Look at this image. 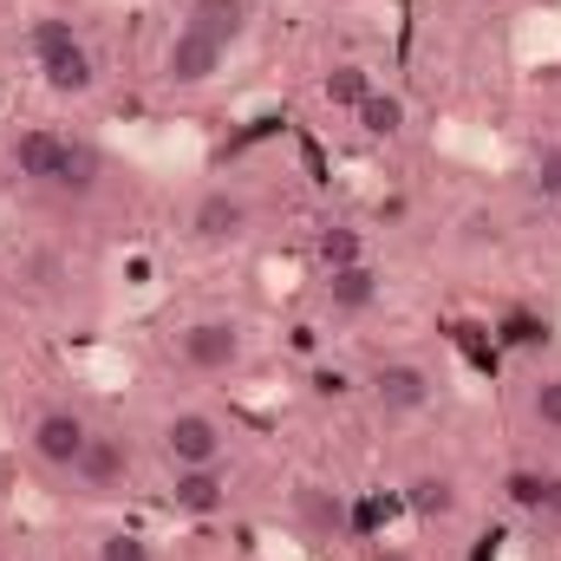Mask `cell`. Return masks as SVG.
Listing matches in <instances>:
<instances>
[{
    "instance_id": "9",
    "label": "cell",
    "mask_w": 561,
    "mask_h": 561,
    "mask_svg": "<svg viewBox=\"0 0 561 561\" xmlns=\"http://www.w3.org/2000/svg\"><path fill=\"white\" fill-rule=\"evenodd\" d=\"M72 477H79L92 496L125 490V477H131V450H125V437H85V457L72 463Z\"/></svg>"
},
{
    "instance_id": "14",
    "label": "cell",
    "mask_w": 561,
    "mask_h": 561,
    "mask_svg": "<svg viewBox=\"0 0 561 561\" xmlns=\"http://www.w3.org/2000/svg\"><path fill=\"white\" fill-rule=\"evenodd\" d=\"M183 26H196V33H209V39L236 46V39H242V26H249V7H242V0H190Z\"/></svg>"
},
{
    "instance_id": "2",
    "label": "cell",
    "mask_w": 561,
    "mask_h": 561,
    "mask_svg": "<svg viewBox=\"0 0 561 561\" xmlns=\"http://www.w3.org/2000/svg\"><path fill=\"white\" fill-rule=\"evenodd\" d=\"M222 59H229L222 39H209V33H196V26H176L170 46H163V79H170V85H209V79L222 72Z\"/></svg>"
},
{
    "instance_id": "18",
    "label": "cell",
    "mask_w": 561,
    "mask_h": 561,
    "mask_svg": "<svg viewBox=\"0 0 561 561\" xmlns=\"http://www.w3.org/2000/svg\"><path fill=\"white\" fill-rule=\"evenodd\" d=\"M353 118H359L366 138H399V125H405V99H399V92H373Z\"/></svg>"
},
{
    "instance_id": "15",
    "label": "cell",
    "mask_w": 561,
    "mask_h": 561,
    "mask_svg": "<svg viewBox=\"0 0 561 561\" xmlns=\"http://www.w3.org/2000/svg\"><path fill=\"white\" fill-rule=\"evenodd\" d=\"M503 496H510L523 516H549V510H561V483L542 477V470H510V477H503Z\"/></svg>"
},
{
    "instance_id": "22",
    "label": "cell",
    "mask_w": 561,
    "mask_h": 561,
    "mask_svg": "<svg viewBox=\"0 0 561 561\" xmlns=\"http://www.w3.org/2000/svg\"><path fill=\"white\" fill-rule=\"evenodd\" d=\"M255 280H262L268 300H287V294H300V262L294 255H262L255 262Z\"/></svg>"
},
{
    "instance_id": "11",
    "label": "cell",
    "mask_w": 561,
    "mask_h": 561,
    "mask_svg": "<svg viewBox=\"0 0 561 561\" xmlns=\"http://www.w3.org/2000/svg\"><path fill=\"white\" fill-rule=\"evenodd\" d=\"M222 496H229V477H222V463L176 470V483H170V503H176L183 516H216V510H222Z\"/></svg>"
},
{
    "instance_id": "19",
    "label": "cell",
    "mask_w": 561,
    "mask_h": 561,
    "mask_svg": "<svg viewBox=\"0 0 561 561\" xmlns=\"http://www.w3.org/2000/svg\"><path fill=\"white\" fill-rule=\"evenodd\" d=\"M157 163L196 170V163H203V131H196V125H157Z\"/></svg>"
},
{
    "instance_id": "3",
    "label": "cell",
    "mask_w": 561,
    "mask_h": 561,
    "mask_svg": "<svg viewBox=\"0 0 561 561\" xmlns=\"http://www.w3.org/2000/svg\"><path fill=\"white\" fill-rule=\"evenodd\" d=\"M176 346H183V366H196V373H229V366L242 359V327H236V320H190Z\"/></svg>"
},
{
    "instance_id": "27",
    "label": "cell",
    "mask_w": 561,
    "mask_h": 561,
    "mask_svg": "<svg viewBox=\"0 0 561 561\" xmlns=\"http://www.w3.org/2000/svg\"><path fill=\"white\" fill-rule=\"evenodd\" d=\"M300 510H307L320 529H340V523H346V516H340V503H327L320 490H300Z\"/></svg>"
},
{
    "instance_id": "6",
    "label": "cell",
    "mask_w": 561,
    "mask_h": 561,
    "mask_svg": "<svg viewBox=\"0 0 561 561\" xmlns=\"http://www.w3.org/2000/svg\"><path fill=\"white\" fill-rule=\"evenodd\" d=\"M85 419L79 412H39L33 419V457L46 463V470H72L79 457H85Z\"/></svg>"
},
{
    "instance_id": "28",
    "label": "cell",
    "mask_w": 561,
    "mask_h": 561,
    "mask_svg": "<svg viewBox=\"0 0 561 561\" xmlns=\"http://www.w3.org/2000/svg\"><path fill=\"white\" fill-rule=\"evenodd\" d=\"M262 561H307L287 536H275V529H262Z\"/></svg>"
},
{
    "instance_id": "26",
    "label": "cell",
    "mask_w": 561,
    "mask_h": 561,
    "mask_svg": "<svg viewBox=\"0 0 561 561\" xmlns=\"http://www.w3.org/2000/svg\"><path fill=\"white\" fill-rule=\"evenodd\" d=\"M99 561H150V542L118 529V536H105V542H99Z\"/></svg>"
},
{
    "instance_id": "10",
    "label": "cell",
    "mask_w": 561,
    "mask_h": 561,
    "mask_svg": "<svg viewBox=\"0 0 561 561\" xmlns=\"http://www.w3.org/2000/svg\"><path fill=\"white\" fill-rule=\"evenodd\" d=\"M516 59L523 66H561V7H529L516 20Z\"/></svg>"
},
{
    "instance_id": "24",
    "label": "cell",
    "mask_w": 561,
    "mask_h": 561,
    "mask_svg": "<svg viewBox=\"0 0 561 561\" xmlns=\"http://www.w3.org/2000/svg\"><path fill=\"white\" fill-rule=\"evenodd\" d=\"M412 510H419V516H450V510H457V483H450V477H419V483H412Z\"/></svg>"
},
{
    "instance_id": "1",
    "label": "cell",
    "mask_w": 561,
    "mask_h": 561,
    "mask_svg": "<svg viewBox=\"0 0 561 561\" xmlns=\"http://www.w3.org/2000/svg\"><path fill=\"white\" fill-rule=\"evenodd\" d=\"M13 170H20L26 183L85 196V190L99 183V150L79 144V138H66V131H20V138H13Z\"/></svg>"
},
{
    "instance_id": "5",
    "label": "cell",
    "mask_w": 561,
    "mask_h": 561,
    "mask_svg": "<svg viewBox=\"0 0 561 561\" xmlns=\"http://www.w3.org/2000/svg\"><path fill=\"white\" fill-rule=\"evenodd\" d=\"M222 424L203 419V412H176V419L163 424V450H170V463L176 470H196V463H222Z\"/></svg>"
},
{
    "instance_id": "17",
    "label": "cell",
    "mask_w": 561,
    "mask_h": 561,
    "mask_svg": "<svg viewBox=\"0 0 561 561\" xmlns=\"http://www.w3.org/2000/svg\"><path fill=\"white\" fill-rule=\"evenodd\" d=\"M373 92H379V85H373V72H366V66H333V72L320 79V99H327L333 112H359Z\"/></svg>"
},
{
    "instance_id": "8",
    "label": "cell",
    "mask_w": 561,
    "mask_h": 561,
    "mask_svg": "<svg viewBox=\"0 0 561 561\" xmlns=\"http://www.w3.org/2000/svg\"><path fill=\"white\" fill-rule=\"evenodd\" d=\"M242 229H249V203H242V196H229V190L196 196V209H190V236H196L203 249H222V242H236Z\"/></svg>"
},
{
    "instance_id": "25",
    "label": "cell",
    "mask_w": 561,
    "mask_h": 561,
    "mask_svg": "<svg viewBox=\"0 0 561 561\" xmlns=\"http://www.w3.org/2000/svg\"><path fill=\"white\" fill-rule=\"evenodd\" d=\"M529 412H536V424H549V431H561V373H556V379H542V386H536Z\"/></svg>"
},
{
    "instance_id": "7",
    "label": "cell",
    "mask_w": 561,
    "mask_h": 561,
    "mask_svg": "<svg viewBox=\"0 0 561 561\" xmlns=\"http://www.w3.org/2000/svg\"><path fill=\"white\" fill-rule=\"evenodd\" d=\"M431 144H437L444 157H463V163H483V170H510V163H516L510 144L496 138L490 125H463V118H444V125L431 131Z\"/></svg>"
},
{
    "instance_id": "12",
    "label": "cell",
    "mask_w": 561,
    "mask_h": 561,
    "mask_svg": "<svg viewBox=\"0 0 561 561\" xmlns=\"http://www.w3.org/2000/svg\"><path fill=\"white\" fill-rule=\"evenodd\" d=\"M379 294H386V275H379L373 262H353V268H333V275H327L333 313H366V307H379Z\"/></svg>"
},
{
    "instance_id": "4",
    "label": "cell",
    "mask_w": 561,
    "mask_h": 561,
    "mask_svg": "<svg viewBox=\"0 0 561 561\" xmlns=\"http://www.w3.org/2000/svg\"><path fill=\"white\" fill-rule=\"evenodd\" d=\"M431 373L424 366H412V359H392V366H379L373 373V405L386 412V419H412V412H424L431 405Z\"/></svg>"
},
{
    "instance_id": "20",
    "label": "cell",
    "mask_w": 561,
    "mask_h": 561,
    "mask_svg": "<svg viewBox=\"0 0 561 561\" xmlns=\"http://www.w3.org/2000/svg\"><path fill=\"white\" fill-rule=\"evenodd\" d=\"M26 46H33V59H53V53L79 46V33H72V20H59V13H39V20L26 26Z\"/></svg>"
},
{
    "instance_id": "21",
    "label": "cell",
    "mask_w": 561,
    "mask_h": 561,
    "mask_svg": "<svg viewBox=\"0 0 561 561\" xmlns=\"http://www.w3.org/2000/svg\"><path fill=\"white\" fill-rule=\"evenodd\" d=\"M313 255H320V268L333 275V268H353V262H366V242H359L353 229H320Z\"/></svg>"
},
{
    "instance_id": "13",
    "label": "cell",
    "mask_w": 561,
    "mask_h": 561,
    "mask_svg": "<svg viewBox=\"0 0 561 561\" xmlns=\"http://www.w3.org/2000/svg\"><path fill=\"white\" fill-rule=\"evenodd\" d=\"M72 366H79V379H85L92 392H125V386H131V359H125V346H79Z\"/></svg>"
},
{
    "instance_id": "23",
    "label": "cell",
    "mask_w": 561,
    "mask_h": 561,
    "mask_svg": "<svg viewBox=\"0 0 561 561\" xmlns=\"http://www.w3.org/2000/svg\"><path fill=\"white\" fill-rule=\"evenodd\" d=\"M529 190H536L542 203H561V144H542V150L529 157Z\"/></svg>"
},
{
    "instance_id": "16",
    "label": "cell",
    "mask_w": 561,
    "mask_h": 561,
    "mask_svg": "<svg viewBox=\"0 0 561 561\" xmlns=\"http://www.w3.org/2000/svg\"><path fill=\"white\" fill-rule=\"evenodd\" d=\"M39 72H46V85H53V92H66V99L92 92V53H85V46H66V53L39 59Z\"/></svg>"
}]
</instances>
